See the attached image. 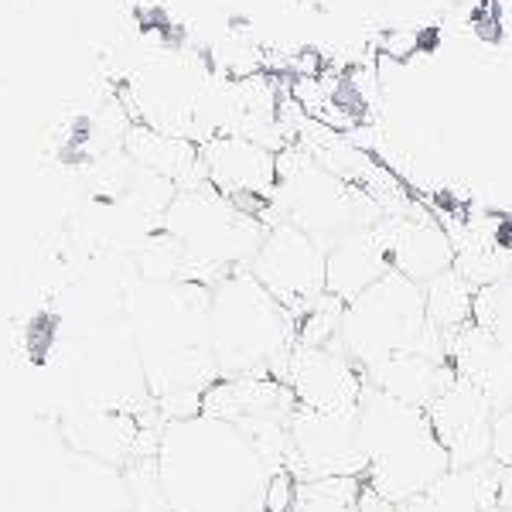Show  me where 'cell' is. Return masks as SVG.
Masks as SVG:
<instances>
[{"label": "cell", "instance_id": "8", "mask_svg": "<svg viewBox=\"0 0 512 512\" xmlns=\"http://www.w3.org/2000/svg\"><path fill=\"white\" fill-rule=\"evenodd\" d=\"M250 274L301 321L325 297V246L304 229L277 219L270 222L260 250L250 260Z\"/></svg>", "mask_w": 512, "mask_h": 512}, {"label": "cell", "instance_id": "5", "mask_svg": "<svg viewBox=\"0 0 512 512\" xmlns=\"http://www.w3.org/2000/svg\"><path fill=\"white\" fill-rule=\"evenodd\" d=\"M383 216L386 209L376 195L332 175L301 144H287L277 154V188L270 198V222H291L328 250L335 239H342L352 229L376 226Z\"/></svg>", "mask_w": 512, "mask_h": 512}, {"label": "cell", "instance_id": "17", "mask_svg": "<svg viewBox=\"0 0 512 512\" xmlns=\"http://www.w3.org/2000/svg\"><path fill=\"white\" fill-rule=\"evenodd\" d=\"M448 359L454 373L468 383H475L485 393V400L495 407V414L512 410V349L468 321L448 338Z\"/></svg>", "mask_w": 512, "mask_h": 512}, {"label": "cell", "instance_id": "21", "mask_svg": "<svg viewBox=\"0 0 512 512\" xmlns=\"http://www.w3.org/2000/svg\"><path fill=\"white\" fill-rule=\"evenodd\" d=\"M362 478H315L297 482L291 512H359Z\"/></svg>", "mask_w": 512, "mask_h": 512}, {"label": "cell", "instance_id": "16", "mask_svg": "<svg viewBox=\"0 0 512 512\" xmlns=\"http://www.w3.org/2000/svg\"><path fill=\"white\" fill-rule=\"evenodd\" d=\"M386 229H390V256L393 270L420 287L437 274L454 267V239L448 229L434 216L414 209H400L386 216Z\"/></svg>", "mask_w": 512, "mask_h": 512}, {"label": "cell", "instance_id": "14", "mask_svg": "<svg viewBox=\"0 0 512 512\" xmlns=\"http://www.w3.org/2000/svg\"><path fill=\"white\" fill-rule=\"evenodd\" d=\"M297 396L284 379L236 376L212 383L202 396V414L233 420V424H291Z\"/></svg>", "mask_w": 512, "mask_h": 512}, {"label": "cell", "instance_id": "4", "mask_svg": "<svg viewBox=\"0 0 512 512\" xmlns=\"http://www.w3.org/2000/svg\"><path fill=\"white\" fill-rule=\"evenodd\" d=\"M359 434L366 448L362 482L393 506L424 495L437 478L451 472V458L437 441L427 410L369 383L359 400Z\"/></svg>", "mask_w": 512, "mask_h": 512}, {"label": "cell", "instance_id": "7", "mask_svg": "<svg viewBox=\"0 0 512 512\" xmlns=\"http://www.w3.org/2000/svg\"><path fill=\"white\" fill-rule=\"evenodd\" d=\"M424 332V287L417 280L390 270L369 291H362L355 301L345 304L342 328H338V349L366 373V369L379 366L390 355L414 349Z\"/></svg>", "mask_w": 512, "mask_h": 512}, {"label": "cell", "instance_id": "22", "mask_svg": "<svg viewBox=\"0 0 512 512\" xmlns=\"http://www.w3.org/2000/svg\"><path fill=\"white\" fill-rule=\"evenodd\" d=\"M472 321L485 328L495 342L512 349V270L495 284H485L475 291V315Z\"/></svg>", "mask_w": 512, "mask_h": 512}, {"label": "cell", "instance_id": "2", "mask_svg": "<svg viewBox=\"0 0 512 512\" xmlns=\"http://www.w3.org/2000/svg\"><path fill=\"white\" fill-rule=\"evenodd\" d=\"M277 472L284 468L233 420L198 410L161 427L158 478L168 512H267Z\"/></svg>", "mask_w": 512, "mask_h": 512}, {"label": "cell", "instance_id": "11", "mask_svg": "<svg viewBox=\"0 0 512 512\" xmlns=\"http://www.w3.org/2000/svg\"><path fill=\"white\" fill-rule=\"evenodd\" d=\"M284 383L297 396V407L321 410V414H345L359 410L366 373L338 345H304L297 342L287 359Z\"/></svg>", "mask_w": 512, "mask_h": 512}, {"label": "cell", "instance_id": "18", "mask_svg": "<svg viewBox=\"0 0 512 512\" xmlns=\"http://www.w3.org/2000/svg\"><path fill=\"white\" fill-rule=\"evenodd\" d=\"M123 154H127L137 168L171 181L175 188H192L205 181L195 140L164 134V130L147 127V123H130L127 137H123Z\"/></svg>", "mask_w": 512, "mask_h": 512}, {"label": "cell", "instance_id": "20", "mask_svg": "<svg viewBox=\"0 0 512 512\" xmlns=\"http://www.w3.org/2000/svg\"><path fill=\"white\" fill-rule=\"evenodd\" d=\"M424 304H427V325L451 338L475 315V287L451 267L424 284Z\"/></svg>", "mask_w": 512, "mask_h": 512}, {"label": "cell", "instance_id": "24", "mask_svg": "<svg viewBox=\"0 0 512 512\" xmlns=\"http://www.w3.org/2000/svg\"><path fill=\"white\" fill-rule=\"evenodd\" d=\"M489 512H509V509H499V506H495V509H489Z\"/></svg>", "mask_w": 512, "mask_h": 512}, {"label": "cell", "instance_id": "13", "mask_svg": "<svg viewBox=\"0 0 512 512\" xmlns=\"http://www.w3.org/2000/svg\"><path fill=\"white\" fill-rule=\"evenodd\" d=\"M393 270L390 256V229L386 216L376 226L352 229L342 239H335L325 250V291L342 304L355 301L362 291L383 280Z\"/></svg>", "mask_w": 512, "mask_h": 512}, {"label": "cell", "instance_id": "6", "mask_svg": "<svg viewBox=\"0 0 512 512\" xmlns=\"http://www.w3.org/2000/svg\"><path fill=\"white\" fill-rule=\"evenodd\" d=\"M161 229L185 250L195 280L216 284L229 270L250 267L270 226L202 181L192 188H178Z\"/></svg>", "mask_w": 512, "mask_h": 512}, {"label": "cell", "instance_id": "9", "mask_svg": "<svg viewBox=\"0 0 512 512\" xmlns=\"http://www.w3.org/2000/svg\"><path fill=\"white\" fill-rule=\"evenodd\" d=\"M291 461L287 468L297 482L315 478H362L366 475V448L359 434V410L321 414L297 407L287 424Z\"/></svg>", "mask_w": 512, "mask_h": 512}, {"label": "cell", "instance_id": "12", "mask_svg": "<svg viewBox=\"0 0 512 512\" xmlns=\"http://www.w3.org/2000/svg\"><path fill=\"white\" fill-rule=\"evenodd\" d=\"M437 441L444 444L451 468H472L492 458L495 407L475 383L454 376V383L427 407Z\"/></svg>", "mask_w": 512, "mask_h": 512}, {"label": "cell", "instance_id": "10", "mask_svg": "<svg viewBox=\"0 0 512 512\" xmlns=\"http://www.w3.org/2000/svg\"><path fill=\"white\" fill-rule=\"evenodd\" d=\"M277 154L260 140L219 134L198 144L205 181L270 226V198L277 188Z\"/></svg>", "mask_w": 512, "mask_h": 512}, {"label": "cell", "instance_id": "1", "mask_svg": "<svg viewBox=\"0 0 512 512\" xmlns=\"http://www.w3.org/2000/svg\"><path fill=\"white\" fill-rule=\"evenodd\" d=\"M209 304L212 284L198 280H137L130 291V335L164 424L198 414L205 390L219 383Z\"/></svg>", "mask_w": 512, "mask_h": 512}, {"label": "cell", "instance_id": "3", "mask_svg": "<svg viewBox=\"0 0 512 512\" xmlns=\"http://www.w3.org/2000/svg\"><path fill=\"white\" fill-rule=\"evenodd\" d=\"M209 332L219 379H284L297 345V318L250 274V267H239L212 284Z\"/></svg>", "mask_w": 512, "mask_h": 512}, {"label": "cell", "instance_id": "25", "mask_svg": "<svg viewBox=\"0 0 512 512\" xmlns=\"http://www.w3.org/2000/svg\"><path fill=\"white\" fill-rule=\"evenodd\" d=\"M509 468H512V461H509Z\"/></svg>", "mask_w": 512, "mask_h": 512}, {"label": "cell", "instance_id": "19", "mask_svg": "<svg viewBox=\"0 0 512 512\" xmlns=\"http://www.w3.org/2000/svg\"><path fill=\"white\" fill-rule=\"evenodd\" d=\"M499 475L495 458L472 468H451L417 499L403 502L400 512H489L499 506Z\"/></svg>", "mask_w": 512, "mask_h": 512}, {"label": "cell", "instance_id": "23", "mask_svg": "<svg viewBox=\"0 0 512 512\" xmlns=\"http://www.w3.org/2000/svg\"><path fill=\"white\" fill-rule=\"evenodd\" d=\"M359 512H400V506H393V502L379 499V495L369 489L366 482H362V495H359Z\"/></svg>", "mask_w": 512, "mask_h": 512}, {"label": "cell", "instance_id": "15", "mask_svg": "<svg viewBox=\"0 0 512 512\" xmlns=\"http://www.w3.org/2000/svg\"><path fill=\"white\" fill-rule=\"evenodd\" d=\"M62 434L69 448H76L86 461H99L110 468H127L134 458H144L140 441L147 437L144 420L127 410H96L79 407L65 417Z\"/></svg>", "mask_w": 512, "mask_h": 512}]
</instances>
